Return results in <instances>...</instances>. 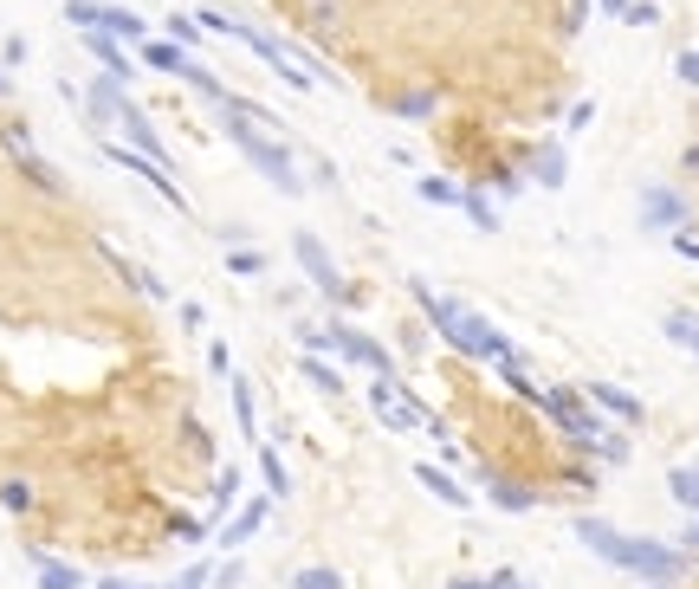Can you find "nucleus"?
Returning <instances> with one entry per match:
<instances>
[{"instance_id":"39448f33","label":"nucleus","mask_w":699,"mask_h":589,"mask_svg":"<svg viewBox=\"0 0 699 589\" xmlns=\"http://www.w3.org/2000/svg\"><path fill=\"white\" fill-rule=\"evenodd\" d=\"M65 20L78 26V33H111L123 46H143L149 39V20L130 7H111V0H65Z\"/></svg>"},{"instance_id":"7c9ffc66","label":"nucleus","mask_w":699,"mask_h":589,"mask_svg":"<svg viewBox=\"0 0 699 589\" xmlns=\"http://www.w3.org/2000/svg\"><path fill=\"white\" fill-rule=\"evenodd\" d=\"M123 272H130V285H136L143 298H169V285H162L156 272H143V266H123Z\"/></svg>"},{"instance_id":"5701e85b","label":"nucleus","mask_w":699,"mask_h":589,"mask_svg":"<svg viewBox=\"0 0 699 589\" xmlns=\"http://www.w3.org/2000/svg\"><path fill=\"white\" fill-rule=\"evenodd\" d=\"M667 492H674L687 512H699V467H674L667 473Z\"/></svg>"},{"instance_id":"4c0bfd02","label":"nucleus","mask_w":699,"mask_h":589,"mask_svg":"<svg viewBox=\"0 0 699 589\" xmlns=\"http://www.w3.org/2000/svg\"><path fill=\"white\" fill-rule=\"evenodd\" d=\"M395 111H402V117H428V111H434V98H428V91H421V98H402V104H395Z\"/></svg>"},{"instance_id":"f257e3e1","label":"nucleus","mask_w":699,"mask_h":589,"mask_svg":"<svg viewBox=\"0 0 699 589\" xmlns=\"http://www.w3.org/2000/svg\"><path fill=\"white\" fill-rule=\"evenodd\" d=\"M415 305L428 311V324H434V331H441L460 356H473V363H492V369H499V376L518 389V395H531V402L544 395L538 382H531V369H525V356H518V344H512L505 331H492V324L479 318L473 305H460V298L434 292V285H421V279H415Z\"/></svg>"},{"instance_id":"c756f323","label":"nucleus","mask_w":699,"mask_h":589,"mask_svg":"<svg viewBox=\"0 0 699 589\" xmlns=\"http://www.w3.org/2000/svg\"><path fill=\"white\" fill-rule=\"evenodd\" d=\"M0 505H7V512H26V505H33V486H26V479H7V486H0Z\"/></svg>"},{"instance_id":"423d86ee","label":"nucleus","mask_w":699,"mask_h":589,"mask_svg":"<svg viewBox=\"0 0 699 589\" xmlns=\"http://www.w3.org/2000/svg\"><path fill=\"white\" fill-rule=\"evenodd\" d=\"M369 408L382 415V428H389V434H428L434 428V415L421 402H408V395L395 389V376H369Z\"/></svg>"},{"instance_id":"9b49d317","label":"nucleus","mask_w":699,"mask_h":589,"mask_svg":"<svg viewBox=\"0 0 699 589\" xmlns=\"http://www.w3.org/2000/svg\"><path fill=\"white\" fill-rule=\"evenodd\" d=\"M641 221H648L654 234H674V227H687V201H680L674 188H641Z\"/></svg>"},{"instance_id":"a878e982","label":"nucleus","mask_w":699,"mask_h":589,"mask_svg":"<svg viewBox=\"0 0 699 589\" xmlns=\"http://www.w3.org/2000/svg\"><path fill=\"white\" fill-rule=\"evenodd\" d=\"M564 175H570L564 149H557V143H551V149H538V182H544V188H564Z\"/></svg>"},{"instance_id":"9d476101","label":"nucleus","mask_w":699,"mask_h":589,"mask_svg":"<svg viewBox=\"0 0 699 589\" xmlns=\"http://www.w3.org/2000/svg\"><path fill=\"white\" fill-rule=\"evenodd\" d=\"M104 162H117V169H130V175H143V182L156 188V195L169 201V208H188V195L175 188V175H169V169H156V162H149L143 149H130V143H104Z\"/></svg>"},{"instance_id":"f03ea898","label":"nucleus","mask_w":699,"mask_h":589,"mask_svg":"<svg viewBox=\"0 0 699 589\" xmlns=\"http://www.w3.org/2000/svg\"><path fill=\"white\" fill-rule=\"evenodd\" d=\"M577 538L602 557V564L635 570V577H648V583H674L680 570H687V557H680L674 544H661V538H628V531L602 525V518H577Z\"/></svg>"},{"instance_id":"6e6552de","label":"nucleus","mask_w":699,"mask_h":589,"mask_svg":"<svg viewBox=\"0 0 699 589\" xmlns=\"http://www.w3.org/2000/svg\"><path fill=\"white\" fill-rule=\"evenodd\" d=\"M292 259H298V266H305V279L318 285L324 298H344V272H337L331 246H324L318 234H292Z\"/></svg>"},{"instance_id":"79ce46f5","label":"nucleus","mask_w":699,"mask_h":589,"mask_svg":"<svg viewBox=\"0 0 699 589\" xmlns=\"http://www.w3.org/2000/svg\"><path fill=\"white\" fill-rule=\"evenodd\" d=\"M98 589H143V583H130V577H104Z\"/></svg>"},{"instance_id":"20e7f679","label":"nucleus","mask_w":699,"mask_h":589,"mask_svg":"<svg viewBox=\"0 0 699 589\" xmlns=\"http://www.w3.org/2000/svg\"><path fill=\"white\" fill-rule=\"evenodd\" d=\"M201 26H208V33H227L233 46H246L253 59H266V72H272V78H285V85H298V91H311V85H318V72H311L305 59H292V52H285L279 39H266L259 26L227 20V13H214V7H201Z\"/></svg>"},{"instance_id":"1a4fd4ad","label":"nucleus","mask_w":699,"mask_h":589,"mask_svg":"<svg viewBox=\"0 0 699 589\" xmlns=\"http://www.w3.org/2000/svg\"><path fill=\"white\" fill-rule=\"evenodd\" d=\"M331 350L344 356V363H356V369H369V376H395V356L376 344L369 331H350V324H331Z\"/></svg>"},{"instance_id":"f8f14e48","label":"nucleus","mask_w":699,"mask_h":589,"mask_svg":"<svg viewBox=\"0 0 699 589\" xmlns=\"http://www.w3.org/2000/svg\"><path fill=\"white\" fill-rule=\"evenodd\" d=\"M136 59L149 65V72H169V78H188V65H195V52L188 46H175V39H156L149 33L143 46H136Z\"/></svg>"},{"instance_id":"ddd939ff","label":"nucleus","mask_w":699,"mask_h":589,"mask_svg":"<svg viewBox=\"0 0 699 589\" xmlns=\"http://www.w3.org/2000/svg\"><path fill=\"white\" fill-rule=\"evenodd\" d=\"M78 39H85V52H91V59H98L104 65V78H111V85H130V52H123V39H111V33H78Z\"/></svg>"},{"instance_id":"dca6fc26","label":"nucleus","mask_w":699,"mask_h":589,"mask_svg":"<svg viewBox=\"0 0 699 589\" xmlns=\"http://www.w3.org/2000/svg\"><path fill=\"white\" fill-rule=\"evenodd\" d=\"M589 402H596L602 415H615V421H641V402L628 389H615V382H589Z\"/></svg>"},{"instance_id":"58836bf2","label":"nucleus","mask_w":699,"mask_h":589,"mask_svg":"<svg viewBox=\"0 0 699 589\" xmlns=\"http://www.w3.org/2000/svg\"><path fill=\"white\" fill-rule=\"evenodd\" d=\"M628 7H635V0H602V13H609V20H628Z\"/></svg>"},{"instance_id":"f704fd0d","label":"nucleus","mask_w":699,"mask_h":589,"mask_svg":"<svg viewBox=\"0 0 699 589\" xmlns=\"http://www.w3.org/2000/svg\"><path fill=\"white\" fill-rule=\"evenodd\" d=\"M667 240H674V253H687V259H699V234H693V227H674V234H667Z\"/></svg>"},{"instance_id":"6ab92c4d","label":"nucleus","mask_w":699,"mask_h":589,"mask_svg":"<svg viewBox=\"0 0 699 589\" xmlns=\"http://www.w3.org/2000/svg\"><path fill=\"white\" fill-rule=\"evenodd\" d=\"M233 421H240L246 441H259V408H253V382L233 376Z\"/></svg>"},{"instance_id":"aec40b11","label":"nucleus","mask_w":699,"mask_h":589,"mask_svg":"<svg viewBox=\"0 0 699 589\" xmlns=\"http://www.w3.org/2000/svg\"><path fill=\"white\" fill-rule=\"evenodd\" d=\"M415 195H421V201H434V208H460V201H466V188H460V182H441V175H421V182H415Z\"/></svg>"},{"instance_id":"7ed1b4c3","label":"nucleus","mask_w":699,"mask_h":589,"mask_svg":"<svg viewBox=\"0 0 699 589\" xmlns=\"http://www.w3.org/2000/svg\"><path fill=\"white\" fill-rule=\"evenodd\" d=\"M221 130H227V143L240 149V156L253 162V169L266 175L272 188H279V195H292V201L305 195V175H298L292 149H285L279 136H266V130H259V123H246V104H227V111H221Z\"/></svg>"},{"instance_id":"c9c22d12","label":"nucleus","mask_w":699,"mask_h":589,"mask_svg":"<svg viewBox=\"0 0 699 589\" xmlns=\"http://www.w3.org/2000/svg\"><path fill=\"white\" fill-rule=\"evenodd\" d=\"M233 492H240V473H233V467H227L221 479H214V505H227V499H233Z\"/></svg>"},{"instance_id":"0eeeda50","label":"nucleus","mask_w":699,"mask_h":589,"mask_svg":"<svg viewBox=\"0 0 699 589\" xmlns=\"http://www.w3.org/2000/svg\"><path fill=\"white\" fill-rule=\"evenodd\" d=\"M538 402H544V415H551L557 428H564L570 441H577V447H596V454H602V441H609V428H602V421H596V408H589V402H577V395H570V389H544Z\"/></svg>"},{"instance_id":"412c9836","label":"nucleus","mask_w":699,"mask_h":589,"mask_svg":"<svg viewBox=\"0 0 699 589\" xmlns=\"http://www.w3.org/2000/svg\"><path fill=\"white\" fill-rule=\"evenodd\" d=\"M298 376H305V382H318L324 395H344V376H337V369L324 363V356H298Z\"/></svg>"},{"instance_id":"2f4dec72","label":"nucleus","mask_w":699,"mask_h":589,"mask_svg":"<svg viewBox=\"0 0 699 589\" xmlns=\"http://www.w3.org/2000/svg\"><path fill=\"white\" fill-rule=\"evenodd\" d=\"M628 26H661V7H654V0H635V7H628Z\"/></svg>"},{"instance_id":"f3484780","label":"nucleus","mask_w":699,"mask_h":589,"mask_svg":"<svg viewBox=\"0 0 699 589\" xmlns=\"http://www.w3.org/2000/svg\"><path fill=\"white\" fill-rule=\"evenodd\" d=\"M259 525H266V499H253L246 512H233V525L221 531V551H246V538H259Z\"/></svg>"},{"instance_id":"4be33fe9","label":"nucleus","mask_w":699,"mask_h":589,"mask_svg":"<svg viewBox=\"0 0 699 589\" xmlns=\"http://www.w3.org/2000/svg\"><path fill=\"white\" fill-rule=\"evenodd\" d=\"M259 473H266V492H272V499H285V492H292V473H285L279 447H259Z\"/></svg>"},{"instance_id":"c03bdc74","label":"nucleus","mask_w":699,"mask_h":589,"mask_svg":"<svg viewBox=\"0 0 699 589\" xmlns=\"http://www.w3.org/2000/svg\"><path fill=\"white\" fill-rule=\"evenodd\" d=\"M654 589H661V583H654Z\"/></svg>"},{"instance_id":"bb28decb","label":"nucleus","mask_w":699,"mask_h":589,"mask_svg":"<svg viewBox=\"0 0 699 589\" xmlns=\"http://www.w3.org/2000/svg\"><path fill=\"white\" fill-rule=\"evenodd\" d=\"M492 505H505V512H531L538 499H531L525 486H505V479H492Z\"/></svg>"},{"instance_id":"2eb2a0df","label":"nucleus","mask_w":699,"mask_h":589,"mask_svg":"<svg viewBox=\"0 0 699 589\" xmlns=\"http://www.w3.org/2000/svg\"><path fill=\"white\" fill-rule=\"evenodd\" d=\"M26 564H33L39 589H85V577H78L72 564H59V557H46V551H26Z\"/></svg>"},{"instance_id":"393cba45","label":"nucleus","mask_w":699,"mask_h":589,"mask_svg":"<svg viewBox=\"0 0 699 589\" xmlns=\"http://www.w3.org/2000/svg\"><path fill=\"white\" fill-rule=\"evenodd\" d=\"M227 272H233V279H266V253H253V246H233V253H227Z\"/></svg>"},{"instance_id":"473e14b6","label":"nucleus","mask_w":699,"mask_h":589,"mask_svg":"<svg viewBox=\"0 0 699 589\" xmlns=\"http://www.w3.org/2000/svg\"><path fill=\"white\" fill-rule=\"evenodd\" d=\"M674 72H680V85H693V91H699V52H680Z\"/></svg>"},{"instance_id":"c85d7f7f","label":"nucleus","mask_w":699,"mask_h":589,"mask_svg":"<svg viewBox=\"0 0 699 589\" xmlns=\"http://www.w3.org/2000/svg\"><path fill=\"white\" fill-rule=\"evenodd\" d=\"M162 26H169V39H175V46H195V33H201V20H195V13H162Z\"/></svg>"},{"instance_id":"a211bd4d","label":"nucleus","mask_w":699,"mask_h":589,"mask_svg":"<svg viewBox=\"0 0 699 589\" xmlns=\"http://www.w3.org/2000/svg\"><path fill=\"white\" fill-rule=\"evenodd\" d=\"M661 331H667V344H680V350L699 356V311H687V305L661 311Z\"/></svg>"},{"instance_id":"37998d69","label":"nucleus","mask_w":699,"mask_h":589,"mask_svg":"<svg viewBox=\"0 0 699 589\" xmlns=\"http://www.w3.org/2000/svg\"><path fill=\"white\" fill-rule=\"evenodd\" d=\"M0 98H7V65H0Z\"/></svg>"},{"instance_id":"ea45409f","label":"nucleus","mask_w":699,"mask_h":589,"mask_svg":"<svg viewBox=\"0 0 699 589\" xmlns=\"http://www.w3.org/2000/svg\"><path fill=\"white\" fill-rule=\"evenodd\" d=\"M447 589H492V577H454Z\"/></svg>"},{"instance_id":"4468645a","label":"nucleus","mask_w":699,"mask_h":589,"mask_svg":"<svg viewBox=\"0 0 699 589\" xmlns=\"http://www.w3.org/2000/svg\"><path fill=\"white\" fill-rule=\"evenodd\" d=\"M415 479H421V486H428L441 505H454V512H466V505H473V492H466V486H460V479L447 473V467H415Z\"/></svg>"},{"instance_id":"cd10ccee","label":"nucleus","mask_w":699,"mask_h":589,"mask_svg":"<svg viewBox=\"0 0 699 589\" xmlns=\"http://www.w3.org/2000/svg\"><path fill=\"white\" fill-rule=\"evenodd\" d=\"M292 589H350L344 577H337V570H324V564H311V570H298L292 577Z\"/></svg>"},{"instance_id":"e433bc0d","label":"nucleus","mask_w":699,"mask_h":589,"mask_svg":"<svg viewBox=\"0 0 699 589\" xmlns=\"http://www.w3.org/2000/svg\"><path fill=\"white\" fill-rule=\"evenodd\" d=\"M182 324H188V331H201V324H208V305H201V298H188V305H182Z\"/></svg>"},{"instance_id":"b1692460","label":"nucleus","mask_w":699,"mask_h":589,"mask_svg":"<svg viewBox=\"0 0 699 589\" xmlns=\"http://www.w3.org/2000/svg\"><path fill=\"white\" fill-rule=\"evenodd\" d=\"M460 208H466V221H473L479 234H499V208H492L486 195H473V188H466V201H460Z\"/></svg>"},{"instance_id":"a19ab883","label":"nucleus","mask_w":699,"mask_h":589,"mask_svg":"<svg viewBox=\"0 0 699 589\" xmlns=\"http://www.w3.org/2000/svg\"><path fill=\"white\" fill-rule=\"evenodd\" d=\"M492 589H531V583H518L512 570H499V577H492Z\"/></svg>"},{"instance_id":"72a5a7b5","label":"nucleus","mask_w":699,"mask_h":589,"mask_svg":"<svg viewBox=\"0 0 699 589\" xmlns=\"http://www.w3.org/2000/svg\"><path fill=\"white\" fill-rule=\"evenodd\" d=\"M208 577H214V570H208V564H195V570H182V577H175L169 589H208Z\"/></svg>"}]
</instances>
